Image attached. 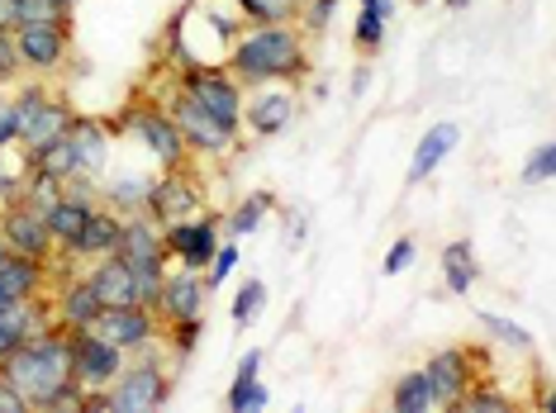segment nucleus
I'll return each mask as SVG.
<instances>
[{
  "label": "nucleus",
  "mask_w": 556,
  "mask_h": 413,
  "mask_svg": "<svg viewBox=\"0 0 556 413\" xmlns=\"http://www.w3.org/2000/svg\"><path fill=\"white\" fill-rule=\"evenodd\" d=\"M110 129L129 133L162 171L186 167V162H191V153H186V138H181V129H176V119L167 115V105H162V100H129V105L110 119Z\"/></svg>",
  "instance_id": "obj_5"
},
{
  "label": "nucleus",
  "mask_w": 556,
  "mask_h": 413,
  "mask_svg": "<svg viewBox=\"0 0 556 413\" xmlns=\"http://www.w3.org/2000/svg\"><path fill=\"white\" fill-rule=\"evenodd\" d=\"M409 5H428V0H409Z\"/></svg>",
  "instance_id": "obj_53"
},
{
  "label": "nucleus",
  "mask_w": 556,
  "mask_h": 413,
  "mask_svg": "<svg viewBox=\"0 0 556 413\" xmlns=\"http://www.w3.org/2000/svg\"><path fill=\"white\" fill-rule=\"evenodd\" d=\"M58 195H62V181L48 177V171H39L34 162H24V191H20V199H29L34 209H48Z\"/></svg>",
  "instance_id": "obj_37"
},
{
  "label": "nucleus",
  "mask_w": 556,
  "mask_h": 413,
  "mask_svg": "<svg viewBox=\"0 0 556 413\" xmlns=\"http://www.w3.org/2000/svg\"><path fill=\"white\" fill-rule=\"evenodd\" d=\"M224 67L233 81L252 91V86H295L309 72V39L295 24H248L233 39Z\"/></svg>",
  "instance_id": "obj_1"
},
{
  "label": "nucleus",
  "mask_w": 556,
  "mask_h": 413,
  "mask_svg": "<svg viewBox=\"0 0 556 413\" xmlns=\"http://www.w3.org/2000/svg\"><path fill=\"white\" fill-rule=\"evenodd\" d=\"M390 15H395V0H357V24H352V43L362 48L366 57L381 53Z\"/></svg>",
  "instance_id": "obj_26"
},
{
  "label": "nucleus",
  "mask_w": 556,
  "mask_h": 413,
  "mask_svg": "<svg viewBox=\"0 0 556 413\" xmlns=\"http://www.w3.org/2000/svg\"><path fill=\"white\" fill-rule=\"evenodd\" d=\"M96 205H100V199H81V195H67V191H62L53 205L43 209V223H48V233H53L58 253H67V247L77 243V233L86 229V219H91Z\"/></svg>",
  "instance_id": "obj_24"
},
{
  "label": "nucleus",
  "mask_w": 556,
  "mask_h": 413,
  "mask_svg": "<svg viewBox=\"0 0 556 413\" xmlns=\"http://www.w3.org/2000/svg\"><path fill=\"white\" fill-rule=\"evenodd\" d=\"M447 5H452V10H466V5H471V0H447Z\"/></svg>",
  "instance_id": "obj_52"
},
{
  "label": "nucleus",
  "mask_w": 556,
  "mask_h": 413,
  "mask_svg": "<svg viewBox=\"0 0 556 413\" xmlns=\"http://www.w3.org/2000/svg\"><path fill=\"white\" fill-rule=\"evenodd\" d=\"M172 86L186 100H195L205 115H214L224 129L243 133V86L233 81V72L224 62H191V67L172 72Z\"/></svg>",
  "instance_id": "obj_6"
},
{
  "label": "nucleus",
  "mask_w": 556,
  "mask_h": 413,
  "mask_svg": "<svg viewBox=\"0 0 556 413\" xmlns=\"http://www.w3.org/2000/svg\"><path fill=\"white\" fill-rule=\"evenodd\" d=\"M295 5H300V0H295Z\"/></svg>",
  "instance_id": "obj_54"
},
{
  "label": "nucleus",
  "mask_w": 556,
  "mask_h": 413,
  "mask_svg": "<svg viewBox=\"0 0 556 413\" xmlns=\"http://www.w3.org/2000/svg\"><path fill=\"white\" fill-rule=\"evenodd\" d=\"M153 191V171H110L100 177V205L115 209V215H138L148 205Z\"/></svg>",
  "instance_id": "obj_23"
},
{
  "label": "nucleus",
  "mask_w": 556,
  "mask_h": 413,
  "mask_svg": "<svg viewBox=\"0 0 556 413\" xmlns=\"http://www.w3.org/2000/svg\"><path fill=\"white\" fill-rule=\"evenodd\" d=\"M15 48H20V67L29 77H53V72L67 67L72 24H24V29H15Z\"/></svg>",
  "instance_id": "obj_12"
},
{
  "label": "nucleus",
  "mask_w": 556,
  "mask_h": 413,
  "mask_svg": "<svg viewBox=\"0 0 556 413\" xmlns=\"http://www.w3.org/2000/svg\"><path fill=\"white\" fill-rule=\"evenodd\" d=\"M53 5H58V10H67V15H72V10H77L81 0H53Z\"/></svg>",
  "instance_id": "obj_50"
},
{
  "label": "nucleus",
  "mask_w": 556,
  "mask_h": 413,
  "mask_svg": "<svg viewBox=\"0 0 556 413\" xmlns=\"http://www.w3.org/2000/svg\"><path fill=\"white\" fill-rule=\"evenodd\" d=\"M457 413H514L518 404H514V395H504V390H495V385H466V395L452 404Z\"/></svg>",
  "instance_id": "obj_31"
},
{
  "label": "nucleus",
  "mask_w": 556,
  "mask_h": 413,
  "mask_svg": "<svg viewBox=\"0 0 556 413\" xmlns=\"http://www.w3.org/2000/svg\"><path fill=\"white\" fill-rule=\"evenodd\" d=\"M39 171H48V177H58V181H72V177H81V167H77V153H72V143H67V133L58 138V143H48L43 153H34L29 157Z\"/></svg>",
  "instance_id": "obj_33"
},
{
  "label": "nucleus",
  "mask_w": 556,
  "mask_h": 413,
  "mask_svg": "<svg viewBox=\"0 0 556 413\" xmlns=\"http://www.w3.org/2000/svg\"><path fill=\"white\" fill-rule=\"evenodd\" d=\"M414 261H419V243H414L409 233L404 237H395V243H390V253H386V261H381V271L386 275H404L414 267Z\"/></svg>",
  "instance_id": "obj_42"
},
{
  "label": "nucleus",
  "mask_w": 556,
  "mask_h": 413,
  "mask_svg": "<svg viewBox=\"0 0 556 413\" xmlns=\"http://www.w3.org/2000/svg\"><path fill=\"white\" fill-rule=\"evenodd\" d=\"M172 352L162 343L143 347L124 361V371L110 380V413H157L172 404Z\"/></svg>",
  "instance_id": "obj_3"
},
{
  "label": "nucleus",
  "mask_w": 556,
  "mask_h": 413,
  "mask_svg": "<svg viewBox=\"0 0 556 413\" xmlns=\"http://www.w3.org/2000/svg\"><path fill=\"white\" fill-rule=\"evenodd\" d=\"M295 124V86H252L243 91V133L276 138Z\"/></svg>",
  "instance_id": "obj_14"
},
{
  "label": "nucleus",
  "mask_w": 556,
  "mask_h": 413,
  "mask_svg": "<svg viewBox=\"0 0 556 413\" xmlns=\"http://www.w3.org/2000/svg\"><path fill=\"white\" fill-rule=\"evenodd\" d=\"M333 15H338V0H300L295 5V29L305 34V39H324Z\"/></svg>",
  "instance_id": "obj_35"
},
{
  "label": "nucleus",
  "mask_w": 556,
  "mask_h": 413,
  "mask_svg": "<svg viewBox=\"0 0 556 413\" xmlns=\"http://www.w3.org/2000/svg\"><path fill=\"white\" fill-rule=\"evenodd\" d=\"M238 271V237H229V243H219V253L210 257V267H205V285L210 291H219L224 281Z\"/></svg>",
  "instance_id": "obj_40"
},
{
  "label": "nucleus",
  "mask_w": 556,
  "mask_h": 413,
  "mask_svg": "<svg viewBox=\"0 0 556 413\" xmlns=\"http://www.w3.org/2000/svg\"><path fill=\"white\" fill-rule=\"evenodd\" d=\"M91 328L105 337V343H115L119 352H129V357L143 352V347H153V343H162V319L148 305H105Z\"/></svg>",
  "instance_id": "obj_11"
},
{
  "label": "nucleus",
  "mask_w": 556,
  "mask_h": 413,
  "mask_svg": "<svg viewBox=\"0 0 556 413\" xmlns=\"http://www.w3.org/2000/svg\"><path fill=\"white\" fill-rule=\"evenodd\" d=\"M5 261H10V247H5V237H0V267H5Z\"/></svg>",
  "instance_id": "obj_51"
},
{
  "label": "nucleus",
  "mask_w": 556,
  "mask_h": 413,
  "mask_svg": "<svg viewBox=\"0 0 556 413\" xmlns=\"http://www.w3.org/2000/svg\"><path fill=\"white\" fill-rule=\"evenodd\" d=\"M20 77H24V67H20L15 34H5V29H0V86H15Z\"/></svg>",
  "instance_id": "obj_44"
},
{
  "label": "nucleus",
  "mask_w": 556,
  "mask_h": 413,
  "mask_svg": "<svg viewBox=\"0 0 556 413\" xmlns=\"http://www.w3.org/2000/svg\"><path fill=\"white\" fill-rule=\"evenodd\" d=\"M386 404L395 413H438V395H433V385H428L424 371H404Z\"/></svg>",
  "instance_id": "obj_28"
},
{
  "label": "nucleus",
  "mask_w": 556,
  "mask_h": 413,
  "mask_svg": "<svg viewBox=\"0 0 556 413\" xmlns=\"http://www.w3.org/2000/svg\"><path fill=\"white\" fill-rule=\"evenodd\" d=\"M271 209H276V195L271 191H252V195L238 199L229 215H224V233H229V237H252L262 223H267Z\"/></svg>",
  "instance_id": "obj_27"
},
{
  "label": "nucleus",
  "mask_w": 556,
  "mask_h": 413,
  "mask_svg": "<svg viewBox=\"0 0 556 413\" xmlns=\"http://www.w3.org/2000/svg\"><path fill=\"white\" fill-rule=\"evenodd\" d=\"M115 129H110V119L100 115H72V129H67V143L72 153H77V167L81 177H105L110 162H115Z\"/></svg>",
  "instance_id": "obj_16"
},
{
  "label": "nucleus",
  "mask_w": 556,
  "mask_h": 413,
  "mask_svg": "<svg viewBox=\"0 0 556 413\" xmlns=\"http://www.w3.org/2000/svg\"><path fill=\"white\" fill-rule=\"evenodd\" d=\"M34 413H81V385H77V380L58 385V390L48 395V399H43V404L34 409Z\"/></svg>",
  "instance_id": "obj_43"
},
{
  "label": "nucleus",
  "mask_w": 556,
  "mask_h": 413,
  "mask_svg": "<svg viewBox=\"0 0 556 413\" xmlns=\"http://www.w3.org/2000/svg\"><path fill=\"white\" fill-rule=\"evenodd\" d=\"M262 361H267L262 352H243V357H238V371H233V380H252V375H262Z\"/></svg>",
  "instance_id": "obj_47"
},
{
  "label": "nucleus",
  "mask_w": 556,
  "mask_h": 413,
  "mask_svg": "<svg viewBox=\"0 0 556 413\" xmlns=\"http://www.w3.org/2000/svg\"><path fill=\"white\" fill-rule=\"evenodd\" d=\"M457 143H462V129H457V124H433V129L419 138L414 157H409V185H424V181L442 167V162L457 153Z\"/></svg>",
  "instance_id": "obj_22"
},
{
  "label": "nucleus",
  "mask_w": 556,
  "mask_h": 413,
  "mask_svg": "<svg viewBox=\"0 0 556 413\" xmlns=\"http://www.w3.org/2000/svg\"><path fill=\"white\" fill-rule=\"evenodd\" d=\"M24 157L20 147H0V205H10V199H20L24 191Z\"/></svg>",
  "instance_id": "obj_38"
},
{
  "label": "nucleus",
  "mask_w": 556,
  "mask_h": 413,
  "mask_svg": "<svg viewBox=\"0 0 556 413\" xmlns=\"http://www.w3.org/2000/svg\"><path fill=\"white\" fill-rule=\"evenodd\" d=\"M0 371H5L10 380L24 390V399H29V413H34L48 395L58 390V385L72 380V337H67V328L48 323L43 333L24 337L15 352L0 361Z\"/></svg>",
  "instance_id": "obj_2"
},
{
  "label": "nucleus",
  "mask_w": 556,
  "mask_h": 413,
  "mask_svg": "<svg viewBox=\"0 0 556 413\" xmlns=\"http://www.w3.org/2000/svg\"><path fill=\"white\" fill-rule=\"evenodd\" d=\"M0 413H29V399H24V390L5 371H0Z\"/></svg>",
  "instance_id": "obj_45"
},
{
  "label": "nucleus",
  "mask_w": 556,
  "mask_h": 413,
  "mask_svg": "<svg viewBox=\"0 0 556 413\" xmlns=\"http://www.w3.org/2000/svg\"><path fill=\"white\" fill-rule=\"evenodd\" d=\"M119 233H124V215H115V209H105V205H96L91 219H86V229L77 233V243H72L62 257H72V261L110 257V253H119Z\"/></svg>",
  "instance_id": "obj_19"
},
{
  "label": "nucleus",
  "mask_w": 556,
  "mask_h": 413,
  "mask_svg": "<svg viewBox=\"0 0 556 413\" xmlns=\"http://www.w3.org/2000/svg\"><path fill=\"white\" fill-rule=\"evenodd\" d=\"M24 24H72V20L53 0H15V29H24Z\"/></svg>",
  "instance_id": "obj_39"
},
{
  "label": "nucleus",
  "mask_w": 556,
  "mask_h": 413,
  "mask_svg": "<svg viewBox=\"0 0 556 413\" xmlns=\"http://www.w3.org/2000/svg\"><path fill=\"white\" fill-rule=\"evenodd\" d=\"M205 299H210L205 271L172 267V271H167V281H162V295H157L153 314H157L162 323H176V319H200V314H205Z\"/></svg>",
  "instance_id": "obj_17"
},
{
  "label": "nucleus",
  "mask_w": 556,
  "mask_h": 413,
  "mask_svg": "<svg viewBox=\"0 0 556 413\" xmlns=\"http://www.w3.org/2000/svg\"><path fill=\"white\" fill-rule=\"evenodd\" d=\"M424 375L438 395V409H452L457 399L466 395V385L476 380V361H471V347H442L424 361Z\"/></svg>",
  "instance_id": "obj_18"
},
{
  "label": "nucleus",
  "mask_w": 556,
  "mask_h": 413,
  "mask_svg": "<svg viewBox=\"0 0 556 413\" xmlns=\"http://www.w3.org/2000/svg\"><path fill=\"white\" fill-rule=\"evenodd\" d=\"M442 261V281H447L452 295H471L476 281H480V257H476V243L471 237H457V243H447L438 253Z\"/></svg>",
  "instance_id": "obj_25"
},
{
  "label": "nucleus",
  "mask_w": 556,
  "mask_h": 413,
  "mask_svg": "<svg viewBox=\"0 0 556 413\" xmlns=\"http://www.w3.org/2000/svg\"><path fill=\"white\" fill-rule=\"evenodd\" d=\"M348 91H352V100H362L366 91H371V62H362V67L352 72V86H348Z\"/></svg>",
  "instance_id": "obj_48"
},
{
  "label": "nucleus",
  "mask_w": 556,
  "mask_h": 413,
  "mask_svg": "<svg viewBox=\"0 0 556 413\" xmlns=\"http://www.w3.org/2000/svg\"><path fill=\"white\" fill-rule=\"evenodd\" d=\"M67 337H72V380H77L81 390H110V380L124 371L129 352H119L115 343H105L96 328H77Z\"/></svg>",
  "instance_id": "obj_9"
},
{
  "label": "nucleus",
  "mask_w": 556,
  "mask_h": 413,
  "mask_svg": "<svg viewBox=\"0 0 556 413\" xmlns=\"http://www.w3.org/2000/svg\"><path fill=\"white\" fill-rule=\"evenodd\" d=\"M0 237H5L10 253L34 257V261H48L58 253L53 233H48V223H43V209H34L29 199H10V205H0Z\"/></svg>",
  "instance_id": "obj_13"
},
{
  "label": "nucleus",
  "mask_w": 556,
  "mask_h": 413,
  "mask_svg": "<svg viewBox=\"0 0 556 413\" xmlns=\"http://www.w3.org/2000/svg\"><path fill=\"white\" fill-rule=\"evenodd\" d=\"M0 147H15V109H10V100H0Z\"/></svg>",
  "instance_id": "obj_46"
},
{
  "label": "nucleus",
  "mask_w": 556,
  "mask_h": 413,
  "mask_svg": "<svg viewBox=\"0 0 556 413\" xmlns=\"http://www.w3.org/2000/svg\"><path fill=\"white\" fill-rule=\"evenodd\" d=\"M552 171H556V147L538 143L533 153H528V162H523V185H547Z\"/></svg>",
  "instance_id": "obj_41"
},
{
  "label": "nucleus",
  "mask_w": 556,
  "mask_h": 413,
  "mask_svg": "<svg viewBox=\"0 0 556 413\" xmlns=\"http://www.w3.org/2000/svg\"><path fill=\"white\" fill-rule=\"evenodd\" d=\"M200 209H205V185H200L186 167H172V171H157L153 177V191H148V205H143V215L153 223L191 219Z\"/></svg>",
  "instance_id": "obj_10"
},
{
  "label": "nucleus",
  "mask_w": 556,
  "mask_h": 413,
  "mask_svg": "<svg viewBox=\"0 0 556 413\" xmlns=\"http://www.w3.org/2000/svg\"><path fill=\"white\" fill-rule=\"evenodd\" d=\"M229 314H233V328H252V323L267 314V285H262L257 275H252L248 285H238V295H233Z\"/></svg>",
  "instance_id": "obj_32"
},
{
  "label": "nucleus",
  "mask_w": 556,
  "mask_h": 413,
  "mask_svg": "<svg viewBox=\"0 0 556 413\" xmlns=\"http://www.w3.org/2000/svg\"><path fill=\"white\" fill-rule=\"evenodd\" d=\"M0 29L15 34V0H0Z\"/></svg>",
  "instance_id": "obj_49"
},
{
  "label": "nucleus",
  "mask_w": 556,
  "mask_h": 413,
  "mask_svg": "<svg viewBox=\"0 0 556 413\" xmlns=\"http://www.w3.org/2000/svg\"><path fill=\"white\" fill-rule=\"evenodd\" d=\"M480 333H485V343H495L504 347V352H514V357H533V333L523 328V323H514V319H504V314H485L480 309Z\"/></svg>",
  "instance_id": "obj_29"
},
{
  "label": "nucleus",
  "mask_w": 556,
  "mask_h": 413,
  "mask_svg": "<svg viewBox=\"0 0 556 413\" xmlns=\"http://www.w3.org/2000/svg\"><path fill=\"white\" fill-rule=\"evenodd\" d=\"M48 285H53L48 261L10 253V261L0 267V305H24V299H39V295H48Z\"/></svg>",
  "instance_id": "obj_20"
},
{
  "label": "nucleus",
  "mask_w": 556,
  "mask_h": 413,
  "mask_svg": "<svg viewBox=\"0 0 556 413\" xmlns=\"http://www.w3.org/2000/svg\"><path fill=\"white\" fill-rule=\"evenodd\" d=\"M224 404H229V413H262L271 404V390L262 385V375H252V380H233Z\"/></svg>",
  "instance_id": "obj_36"
},
{
  "label": "nucleus",
  "mask_w": 556,
  "mask_h": 413,
  "mask_svg": "<svg viewBox=\"0 0 556 413\" xmlns=\"http://www.w3.org/2000/svg\"><path fill=\"white\" fill-rule=\"evenodd\" d=\"M248 24H295V0H233Z\"/></svg>",
  "instance_id": "obj_34"
},
{
  "label": "nucleus",
  "mask_w": 556,
  "mask_h": 413,
  "mask_svg": "<svg viewBox=\"0 0 556 413\" xmlns=\"http://www.w3.org/2000/svg\"><path fill=\"white\" fill-rule=\"evenodd\" d=\"M219 229L224 219L219 215H191V219H172L162 223V247H167L172 267H186V271H205L210 257L219 253Z\"/></svg>",
  "instance_id": "obj_8"
},
{
  "label": "nucleus",
  "mask_w": 556,
  "mask_h": 413,
  "mask_svg": "<svg viewBox=\"0 0 556 413\" xmlns=\"http://www.w3.org/2000/svg\"><path fill=\"white\" fill-rule=\"evenodd\" d=\"M200 337H205V314L200 319H176V323H162V347L172 352V361L191 357L200 347Z\"/></svg>",
  "instance_id": "obj_30"
},
{
  "label": "nucleus",
  "mask_w": 556,
  "mask_h": 413,
  "mask_svg": "<svg viewBox=\"0 0 556 413\" xmlns=\"http://www.w3.org/2000/svg\"><path fill=\"white\" fill-rule=\"evenodd\" d=\"M86 275H91L96 295L105 299V305H138V281H134L129 261H124L119 253L86 261Z\"/></svg>",
  "instance_id": "obj_21"
},
{
  "label": "nucleus",
  "mask_w": 556,
  "mask_h": 413,
  "mask_svg": "<svg viewBox=\"0 0 556 413\" xmlns=\"http://www.w3.org/2000/svg\"><path fill=\"white\" fill-rule=\"evenodd\" d=\"M167 105V115L176 119V129H181L186 138V153L191 157H205V162H224V157H233L238 153V143H243V133H233V129H224L214 115H205V109L195 105V100H186L181 91L172 86V95L162 100Z\"/></svg>",
  "instance_id": "obj_7"
},
{
  "label": "nucleus",
  "mask_w": 556,
  "mask_h": 413,
  "mask_svg": "<svg viewBox=\"0 0 556 413\" xmlns=\"http://www.w3.org/2000/svg\"><path fill=\"white\" fill-rule=\"evenodd\" d=\"M48 291H53V323L58 328H67V333L91 328V323L100 319V309H105V299L96 295V285H91V275L86 271L67 267V281L48 285Z\"/></svg>",
  "instance_id": "obj_15"
},
{
  "label": "nucleus",
  "mask_w": 556,
  "mask_h": 413,
  "mask_svg": "<svg viewBox=\"0 0 556 413\" xmlns=\"http://www.w3.org/2000/svg\"><path fill=\"white\" fill-rule=\"evenodd\" d=\"M10 109H15V147L24 157H34V153H43L48 143H58V138L72 129V115H77L67 95L48 91L43 77L20 86V95H10Z\"/></svg>",
  "instance_id": "obj_4"
}]
</instances>
